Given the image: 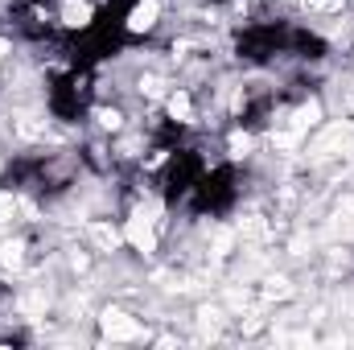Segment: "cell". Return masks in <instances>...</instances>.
<instances>
[{"label":"cell","mask_w":354,"mask_h":350,"mask_svg":"<svg viewBox=\"0 0 354 350\" xmlns=\"http://www.w3.org/2000/svg\"><path fill=\"white\" fill-rule=\"evenodd\" d=\"M21 252H25L21 243H4V248H0V268H4V272H12V268L21 264Z\"/></svg>","instance_id":"obj_7"},{"label":"cell","mask_w":354,"mask_h":350,"mask_svg":"<svg viewBox=\"0 0 354 350\" xmlns=\"http://www.w3.org/2000/svg\"><path fill=\"white\" fill-rule=\"evenodd\" d=\"M351 124H334V128H326L313 145H309V157H330V153H338V149H346L351 145Z\"/></svg>","instance_id":"obj_2"},{"label":"cell","mask_w":354,"mask_h":350,"mask_svg":"<svg viewBox=\"0 0 354 350\" xmlns=\"http://www.w3.org/2000/svg\"><path fill=\"white\" fill-rule=\"evenodd\" d=\"M12 210H17L12 194H0V223H4V219H12Z\"/></svg>","instance_id":"obj_13"},{"label":"cell","mask_w":354,"mask_h":350,"mask_svg":"<svg viewBox=\"0 0 354 350\" xmlns=\"http://www.w3.org/2000/svg\"><path fill=\"white\" fill-rule=\"evenodd\" d=\"M62 21H66L71 29L91 25V4H87V0H62Z\"/></svg>","instance_id":"obj_5"},{"label":"cell","mask_w":354,"mask_h":350,"mask_svg":"<svg viewBox=\"0 0 354 350\" xmlns=\"http://www.w3.org/2000/svg\"><path fill=\"white\" fill-rule=\"evenodd\" d=\"M268 297H288V293H292V288H288V280H280V276H272V280H268V288H264Z\"/></svg>","instance_id":"obj_9"},{"label":"cell","mask_w":354,"mask_h":350,"mask_svg":"<svg viewBox=\"0 0 354 350\" xmlns=\"http://www.w3.org/2000/svg\"><path fill=\"white\" fill-rule=\"evenodd\" d=\"M21 305H25V313H37V309H46V297H41V293H33V297H25Z\"/></svg>","instance_id":"obj_12"},{"label":"cell","mask_w":354,"mask_h":350,"mask_svg":"<svg viewBox=\"0 0 354 350\" xmlns=\"http://www.w3.org/2000/svg\"><path fill=\"white\" fill-rule=\"evenodd\" d=\"M0 58H4V42H0Z\"/></svg>","instance_id":"obj_16"},{"label":"cell","mask_w":354,"mask_h":350,"mask_svg":"<svg viewBox=\"0 0 354 350\" xmlns=\"http://www.w3.org/2000/svg\"><path fill=\"white\" fill-rule=\"evenodd\" d=\"M128 239L140 248V252H153L157 248V235H153V223L145 219V214H132L128 219Z\"/></svg>","instance_id":"obj_3"},{"label":"cell","mask_w":354,"mask_h":350,"mask_svg":"<svg viewBox=\"0 0 354 350\" xmlns=\"http://www.w3.org/2000/svg\"><path fill=\"white\" fill-rule=\"evenodd\" d=\"M309 8H317V12H334V8H342V0H305Z\"/></svg>","instance_id":"obj_14"},{"label":"cell","mask_w":354,"mask_h":350,"mask_svg":"<svg viewBox=\"0 0 354 350\" xmlns=\"http://www.w3.org/2000/svg\"><path fill=\"white\" fill-rule=\"evenodd\" d=\"M99 124H103V128H120V116H115V111H99Z\"/></svg>","instance_id":"obj_15"},{"label":"cell","mask_w":354,"mask_h":350,"mask_svg":"<svg viewBox=\"0 0 354 350\" xmlns=\"http://www.w3.org/2000/svg\"><path fill=\"white\" fill-rule=\"evenodd\" d=\"M189 111H194V107H189V99H185L181 91L169 95V116H174V120H189Z\"/></svg>","instance_id":"obj_8"},{"label":"cell","mask_w":354,"mask_h":350,"mask_svg":"<svg viewBox=\"0 0 354 350\" xmlns=\"http://www.w3.org/2000/svg\"><path fill=\"white\" fill-rule=\"evenodd\" d=\"M87 235H91V243H95V248H103V252H111V248L120 243V235H115V231H111L107 223H91Z\"/></svg>","instance_id":"obj_6"},{"label":"cell","mask_w":354,"mask_h":350,"mask_svg":"<svg viewBox=\"0 0 354 350\" xmlns=\"http://www.w3.org/2000/svg\"><path fill=\"white\" fill-rule=\"evenodd\" d=\"M157 25V0H140L136 8H132V17H128V29L132 33H145V29H153Z\"/></svg>","instance_id":"obj_4"},{"label":"cell","mask_w":354,"mask_h":350,"mask_svg":"<svg viewBox=\"0 0 354 350\" xmlns=\"http://www.w3.org/2000/svg\"><path fill=\"white\" fill-rule=\"evenodd\" d=\"M239 231H243V235H252V239H260V235H264L268 227H264V219H248V223H243Z\"/></svg>","instance_id":"obj_11"},{"label":"cell","mask_w":354,"mask_h":350,"mask_svg":"<svg viewBox=\"0 0 354 350\" xmlns=\"http://www.w3.org/2000/svg\"><path fill=\"white\" fill-rule=\"evenodd\" d=\"M248 149H252V136H243V132H235V136H231V153H235V157H243Z\"/></svg>","instance_id":"obj_10"},{"label":"cell","mask_w":354,"mask_h":350,"mask_svg":"<svg viewBox=\"0 0 354 350\" xmlns=\"http://www.w3.org/2000/svg\"><path fill=\"white\" fill-rule=\"evenodd\" d=\"M103 334H107V338H115V342H132V338H140L145 330H140V322H132L128 313L107 309V313H103Z\"/></svg>","instance_id":"obj_1"}]
</instances>
